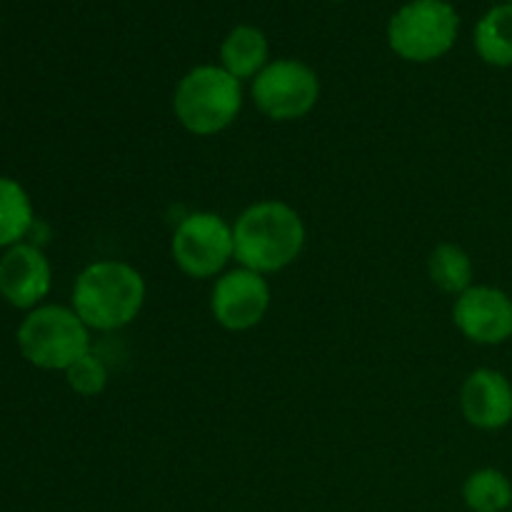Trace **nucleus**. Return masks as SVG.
Instances as JSON below:
<instances>
[{"label":"nucleus","instance_id":"obj_1","mask_svg":"<svg viewBox=\"0 0 512 512\" xmlns=\"http://www.w3.org/2000/svg\"><path fill=\"white\" fill-rule=\"evenodd\" d=\"M235 260L260 275L280 273L303 255L308 230L293 205L258 200L233 223Z\"/></svg>","mask_w":512,"mask_h":512},{"label":"nucleus","instance_id":"obj_2","mask_svg":"<svg viewBox=\"0 0 512 512\" xmlns=\"http://www.w3.org/2000/svg\"><path fill=\"white\" fill-rule=\"evenodd\" d=\"M143 273L123 260H98L80 270L73 283V305L90 330L113 333L135 323L145 305Z\"/></svg>","mask_w":512,"mask_h":512},{"label":"nucleus","instance_id":"obj_3","mask_svg":"<svg viewBox=\"0 0 512 512\" xmlns=\"http://www.w3.org/2000/svg\"><path fill=\"white\" fill-rule=\"evenodd\" d=\"M243 110V85L220 65H195L178 80L173 113L188 133L210 138L238 120Z\"/></svg>","mask_w":512,"mask_h":512},{"label":"nucleus","instance_id":"obj_4","mask_svg":"<svg viewBox=\"0 0 512 512\" xmlns=\"http://www.w3.org/2000/svg\"><path fill=\"white\" fill-rule=\"evenodd\" d=\"M460 15L448 0H408L388 20V45L400 60L433 63L458 43Z\"/></svg>","mask_w":512,"mask_h":512},{"label":"nucleus","instance_id":"obj_5","mask_svg":"<svg viewBox=\"0 0 512 512\" xmlns=\"http://www.w3.org/2000/svg\"><path fill=\"white\" fill-rule=\"evenodd\" d=\"M18 348L30 365L68 370L90 353V328L65 305H38L18 328Z\"/></svg>","mask_w":512,"mask_h":512},{"label":"nucleus","instance_id":"obj_6","mask_svg":"<svg viewBox=\"0 0 512 512\" xmlns=\"http://www.w3.org/2000/svg\"><path fill=\"white\" fill-rule=\"evenodd\" d=\"M170 255L180 273L188 278H220L230 260H235L233 225L223 215L210 210L185 215L173 230Z\"/></svg>","mask_w":512,"mask_h":512},{"label":"nucleus","instance_id":"obj_7","mask_svg":"<svg viewBox=\"0 0 512 512\" xmlns=\"http://www.w3.org/2000/svg\"><path fill=\"white\" fill-rule=\"evenodd\" d=\"M255 108L273 123H295L315 110L320 100V78L298 58L270 60L250 85Z\"/></svg>","mask_w":512,"mask_h":512},{"label":"nucleus","instance_id":"obj_8","mask_svg":"<svg viewBox=\"0 0 512 512\" xmlns=\"http://www.w3.org/2000/svg\"><path fill=\"white\" fill-rule=\"evenodd\" d=\"M270 300L273 293L268 278L238 265L225 270L215 280L210 290V313L220 328L230 333H245L263 323L270 310Z\"/></svg>","mask_w":512,"mask_h":512},{"label":"nucleus","instance_id":"obj_9","mask_svg":"<svg viewBox=\"0 0 512 512\" xmlns=\"http://www.w3.org/2000/svg\"><path fill=\"white\" fill-rule=\"evenodd\" d=\"M453 323L465 340L485 348L512 338V295L495 285H473L455 298Z\"/></svg>","mask_w":512,"mask_h":512},{"label":"nucleus","instance_id":"obj_10","mask_svg":"<svg viewBox=\"0 0 512 512\" xmlns=\"http://www.w3.org/2000/svg\"><path fill=\"white\" fill-rule=\"evenodd\" d=\"M460 413L473 428L495 433L512 423V383L495 368H478L460 385Z\"/></svg>","mask_w":512,"mask_h":512},{"label":"nucleus","instance_id":"obj_11","mask_svg":"<svg viewBox=\"0 0 512 512\" xmlns=\"http://www.w3.org/2000/svg\"><path fill=\"white\" fill-rule=\"evenodd\" d=\"M53 285V270L40 248L18 243L0 258V295L20 310H35Z\"/></svg>","mask_w":512,"mask_h":512},{"label":"nucleus","instance_id":"obj_12","mask_svg":"<svg viewBox=\"0 0 512 512\" xmlns=\"http://www.w3.org/2000/svg\"><path fill=\"white\" fill-rule=\"evenodd\" d=\"M270 63V43L265 33L255 25H235L220 45V68L228 70L233 78L255 80Z\"/></svg>","mask_w":512,"mask_h":512},{"label":"nucleus","instance_id":"obj_13","mask_svg":"<svg viewBox=\"0 0 512 512\" xmlns=\"http://www.w3.org/2000/svg\"><path fill=\"white\" fill-rule=\"evenodd\" d=\"M475 53L493 68H512V3H498L473 30Z\"/></svg>","mask_w":512,"mask_h":512},{"label":"nucleus","instance_id":"obj_14","mask_svg":"<svg viewBox=\"0 0 512 512\" xmlns=\"http://www.w3.org/2000/svg\"><path fill=\"white\" fill-rule=\"evenodd\" d=\"M428 275L435 288L448 295H463L473 288L475 265L468 250L458 243H440L428 255Z\"/></svg>","mask_w":512,"mask_h":512},{"label":"nucleus","instance_id":"obj_15","mask_svg":"<svg viewBox=\"0 0 512 512\" xmlns=\"http://www.w3.org/2000/svg\"><path fill=\"white\" fill-rule=\"evenodd\" d=\"M33 203L23 185L0 175V248H13L23 243L33 228Z\"/></svg>","mask_w":512,"mask_h":512},{"label":"nucleus","instance_id":"obj_16","mask_svg":"<svg viewBox=\"0 0 512 512\" xmlns=\"http://www.w3.org/2000/svg\"><path fill=\"white\" fill-rule=\"evenodd\" d=\"M463 503L470 512H510L512 483L498 468H480L463 483Z\"/></svg>","mask_w":512,"mask_h":512},{"label":"nucleus","instance_id":"obj_17","mask_svg":"<svg viewBox=\"0 0 512 512\" xmlns=\"http://www.w3.org/2000/svg\"><path fill=\"white\" fill-rule=\"evenodd\" d=\"M65 380H68L70 390L80 398H98L100 393H105L108 388V368H105L103 360L90 350L88 355H83L80 360H75L68 370H65Z\"/></svg>","mask_w":512,"mask_h":512},{"label":"nucleus","instance_id":"obj_18","mask_svg":"<svg viewBox=\"0 0 512 512\" xmlns=\"http://www.w3.org/2000/svg\"><path fill=\"white\" fill-rule=\"evenodd\" d=\"M510 512H512V508H510Z\"/></svg>","mask_w":512,"mask_h":512}]
</instances>
